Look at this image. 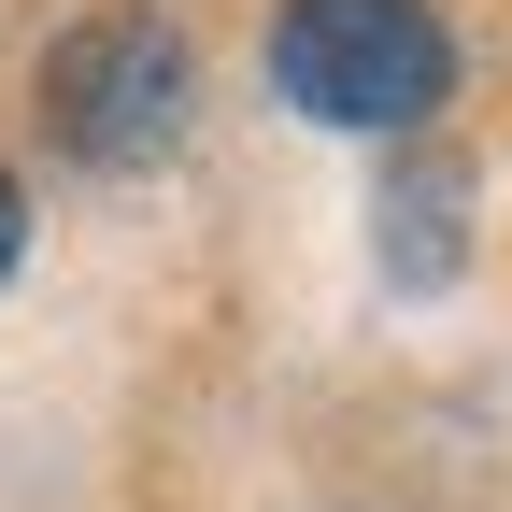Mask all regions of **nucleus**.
Returning a JSON list of instances; mask_svg holds the SVG:
<instances>
[{
  "instance_id": "obj_1",
  "label": "nucleus",
  "mask_w": 512,
  "mask_h": 512,
  "mask_svg": "<svg viewBox=\"0 0 512 512\" xmlns=\"http://www.w3.org/2000/svg\"><path fill=\"white\" fill-rule=\"evenodd\" d=\"M271 86L328 128H427L456 100V43H441L427 0H285Z\"/></svg>"
},
{
  "instance_id": "obj_2",
  "label": "nucleus",
  "mask_w": 512,
  "mask_h": 512,
  "mask_svg": "<svg viewBox=\"0 0 512 512\" xmlns=\"http://www.w3.org/2000/svg\"><path fill=\"white\" fill-rule=\"evenodd\" d=\"M43 128L100 171H143L171 128H185V43L157 15H86L72 43L43 57Z\"/></svg>"
},
{
  "instance_id": "obj_3",
  "label": "nucleus",
  "mask_w": 512,
  "mask_h": 512,
  "mask_svg": "<svg viewBox=\"0 0 512 512\" xmlns=\"http://www.w3.org/2000/svg\"><path fill=\"white\" fill-rule=\"evenodd\" d=\"M15 242H29V200H15V171H0V271H15Z\"/></svg>"
}]
</instances>
